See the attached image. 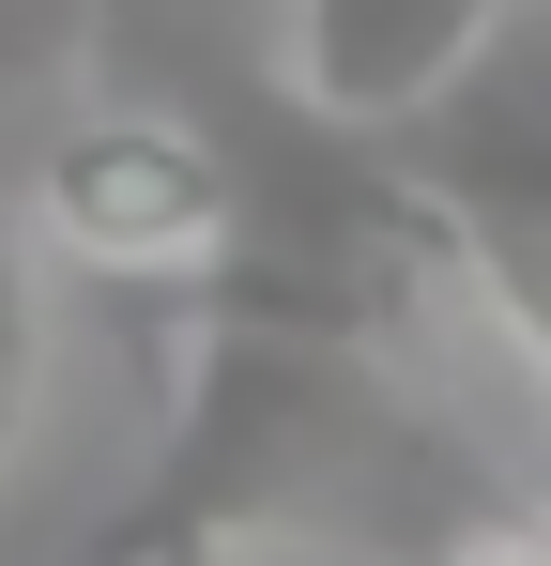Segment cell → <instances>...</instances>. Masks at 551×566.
I'll use <instances>...</instances> for the list:
<instances>
[{
	"mask_svg": "<svg viewBox=\"0 0 551 566\" xmlns=\"http://www.w3.org/2000/svg\"><path fill=\"white\" fill-rule=\"evenodd\" d=\"M246 230V169L169 123V107H77L31 154V245L77 276H138V291H199Z\"/></svg>",
	"mask_w": 551,
	"mask_h": 566,
	"instance_id": "cell-1",
	"label": "cell"
},
{
	"mask_svg": "<svg viewBox=\"0 0 551 566\" xmlns=\"http://www.w3.org/2000/svg\"><path fill=\"white\" fill-rule=\"evenodd\" d=\"M77 566H246V536H154V552H77Z\"/></svg>",
	"mask_w": 551,
	"mask_h": 566,
	"instance_id": "cell-5",
	"label": "cell"
},
{
	"mask_svg": "<svg viewBox=\"0 0 551 566\" xmlns=\"http://www.w3.org/2000/svg\"><path fill=\"white\" fill-rule=\"evenodd\" d=\"M62 15H77V0H0V62H46V46H62Z\"/></svg>",
	"mask_w": 551,
	"mask_h": 566,
	"instance_id": "cell-6",
	"label": "cell"
},
{
	"mask_svg": "<svg viewBox=\"0 0 551 566\" xmlns=\"http://www.w3.org/2000/svg\"><path fill=\"white\" fill-rule=\"evenodd\" d=\"M506 15L521 0H291V107L353 138H414L506 46Z\"/></svg>",
	"mask_w": 551,
	"mask_h": 566,
	"instance_id": "cell-2",
	"label": "cell"
},
{
	"mask_svg": "<svg viewBox=\"0 0 551 566\" xmlns=\"http://www.w3.org/2000/svg\"><path fill=\"white\" fill-rule=\"evenodd\" d=\"M31 429H46V245L0 214V474L31 460Z\"/></svg>",
	"mask_w": 551,
	"mask_h": 566,
	"instance_id": "cell-3",
	"label": "cell"
},
{
	"mask_svg": "<svg viewBox=\"0 0 551 566\" xmlns=\"http://www.w3.org/2000/svg\"><path fill=\"white\" fill-rule=\"evenodd\" d=\"M445 566H551V521H537V505H506V521H490V536H459Z\"/></svg>",
	"mask_w": 551,
	"mask_h": 566,
	"instance_id": "cell-4",
	"label": "cell"
}]
</instances>
